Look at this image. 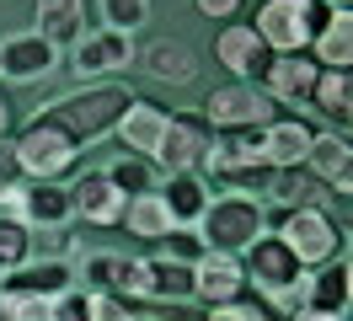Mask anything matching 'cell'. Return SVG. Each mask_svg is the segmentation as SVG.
I'll use <instances>...</instances> for the list:
<instances>
[{"label": "cell", "mask_w": 353, "mask_h": 321, "mask_svg": "<svg viewBox=\"0 0 353 321\" xmlns=\"http://www.w3.org/2000/svg\"><path fill=\"white\" fill-rule=\"evenodd\" d=\"M203 182L220 193H241V198H268L273 166L263 155L257 128H214V139L203 150Z\"/></svg>", "instance_id": "obj_1"}, {"label": "cell", "mask_w": 353, "mask_h": 321, "mask_svg": "<svg viewBox=\"0 0 353 321\" xmlns=\"http://www.w3.org/2000/svg\"><path fill=\"white\" fill-rule=\"evenodd\" d=\"M129 102H134L129 86L91 81V86H75V91H65V97H54V102H48V118H59L81 145H91V139H102V134L118 128V118H123Z\"/></svg>", "instance_id": "obj_2"}, {"label": "cell", "mask_w": 353, "mask_h": 321, "mask_svg": "<svg viewBox=\"0 0 353 321\" xmlns=\"http://www.w3.org/2000/svg\"><path fill=\"white\" fill-rule=\"evenodd\" d=\"M11 150H17V166H22L27 182H65L70 171H75V161H81V139L59 118H48V113H38L11 139Z\"/></svg>", "instance_id": "obj_3"}, {"label": "cell", "mask_w": 353, "mask_h": 321, "mask_svg": "<svg viewBox=\"0 0 353 321\" xmlns=\"http://www.w3.org/2000/svg\"><path fill=\"white\" fill-rule=\"evenodd\" d=\"M199 241L203 252H230L241 257L257 235H268V214H263V198H241V193H214L199 214Z\"/></svg>", "instance_id": "obj_4"}, {"label": "cell", "mask_w": 353, "mask_h": 321, "mask_svg": "<svg viewBox=\"0 0 353 321\" xmlns=\"http://www.w3.org/2000/svg\"><path fill=\"white\" fill-rule=\"evenodd\" d=\"M70 54V75L81 86L91 81H108V75H123L134 59H139V48H134V32H118V27H86L81 38L65 48Z\"/></svg>", "instance_id": "obj_5"}, {"label": "cell", "mask_w": 353, "mask_h": 321, "mask_svg": "<svg viewBox=\"0 0 353 321\" xmlns=\"http://www.w3.org/2000/svg\"><path fill=\"white\" fill-rule=\"evenodd\" d=\"M199 118L209 128H263V124L279 118V102H273L257 81H225L203 97Z\"/></svg>", "instance_id": "obj_6"}, {"label": "cell", "mask_w": 353, "mask_h": 321, "mask_svg": "<svg viewBox=\"0 0 353 321\" xmlns=\"http://www.w3.org/2000/svg\"><path fill=\"white\" fill-rule=\"evenodd\" d=\"M273 235L294 252V262H300L305 273L343 252V231H337V220H332L327 209H284V220H279Z\"/></svg>", "instance_id": "obj_7"}, {"label": "cell", "mask_w": 353, "mask_h": 321, "mask_svg": "<svg viewBox=\"0 0 353 321\" xmlns=\"http://www.w3.org/2000/svg\"><path fill=\"white\" fill-rule=\"evenodd\" d=\"M241 273H246V284L263 289V300H268V295H279V289H300L305 268L294 262V252H289L279 235L268 231V235H257V241L241 252Z\"/></svg>", "instance_id": "obj_8"}, {"label": "cell", "mask_w": 353, "mask_h": 321, "mask_svg": "<svg viewBox=\"0 0 353 321\" xmlns=\"http://www.w3.org/2000/svg\"><path fill=\"white\" fill-rule=\"evenodd\" d=\"M252 32L273 48V54H305L310 48V0H263Z\"/></svg>", "instance_id": "obj_9"}, {"label": "cell", "mask_w": 353, "mask_h": 321, "mask_svg": "<svg viewBox=\"0 0 353 321\" xmlns=\"http://www.w3.org/2000/svg\"><path fill=\"white\" fill-rule=\"evenodd\" d=\"M214 139V128L203 124L199 113H166V134H161V150H155V166L166 171H199L203 150Z\"/></svg>", "instance_id": "obj_10"}, {"label": "cell", "mask_w": 353, "mask_h": 321, "mask_svg": "<svg viewBox=\"0 0 353 321\" xmlns=\"http://www.w3.org/2000/svg\"><path fill=\"white\" fill-rule=\"evenodd\" d=\"M214 59L230 70V81H257L263 86L268 64H273V48L252 32V21H225L220 38H214Z\"/></svg>", "instance_id": "obj_11"}, {"label": "cell", "mask_w": 353, "mask_h": 321, "mask_svg": "<svg viewBox=\"0 0 353 321\" xmlns=\"http://www.w3.org/2000/svg\"><path fill=\"white\" fill-rule=\"evenodd\" d=\"M59 59H65V54H59L48 38H38L32 27H27V32H11V38H0V75L17 81V86H32V81H43V75H54Z\"/></svg>", "instance_id": "obj_12"}, {"label": "cell", "mask_w": 353, "mask_h": 321, "mask_svg": "<svg viewBox=\"0 0 353 321\" xmlns=\"http://www.w3.org/2000/svg\"><path fill=\"white\" fill-rule=\"evenodd\" d=\"M300 300H305V311L348 316V300H353V262H348V252H337L332 262L310 268V273L300 278Z\"/></svg>", "instance_id": "obj_13"}, {"label": "cell", "mask_w": 353, "mask_h": 321, "mask_svg": "<svg viewBox=\"0 0 353 321\" xmlns=\"http://www.w3.org/2000/svg\"><path fill=\"white\" fill-rule=\"evenodd\" d=\"M246 295V273H241V257L230 252H203L193 262V300L203 305H230V300Z\"/></svg>", "instance_id": "obj_14"}, {"label": "cell", "mask_w": 353, "mask_h": 321, "mask_svg": "<svg viewBox=\"0 0 353 321\" xmlns=\"http://www.w3.org/2000/svg\"><path fill=\"white\" fill-rule=\"evenodd\" d=\"M316 75H321V64L310 59V54H273V64H268V75H263V91L279 107H305Z\"/></svg>", "instance_id": "obj_15"}, {"label": "cell", "mask_w": 353, "mask_h": 321, "mask_svg": "<svg viewBox=\"0 0 353 321\" xmlns=\"http://www.w3.org/2000/svg\"><path fill=\"white\" fill-rule=\"evenodd\" d=\"M65 188H70V204H75V214H81L86 225H118V220H123V204H129V198L108 182V171H81Z\"/></svg>", "instance_id": "obj_16"}, {"label": "cell", "mask_w": 353, "mask_h": 321, "mask_svg": "<svg viewBox=\"0 0 353 321\" xmlns=\"http://www.w3.org/2000/svg\"><path fill=\"white\" fill-rule=\"evenodd\" d=\"M0 289H22V295H43V300H59L65 289H75V262L70 257H27L22 268L0 273Z\"/></svg>", "instance_id": "obj_17"}, {"label": "cell", "mask_w": 353, "mask_h": 321, "mask_svg": "<svg viewBox=\"0 0 353 321\" xmlns=\"http://www.w3.org/2000/svg\"><path fill=\"white\" fill-rule=\"evenodd\" d=\"M305 171L332 193H353V145L348 134H316L305 155Z\"/></svg>", "instance_id": "obj_18"}, {"label": "cell", "mask_w": 353, "mask_h": 321, "mask_svg": "<svg viewBox=\"0 0 353 321\" xmlns=\"http://www.w3.org/2000/svg\"><path fill=\"white\" fill-rule=\"evenodd\" d=\"M257 139H263L268 166H273V171H289V166H305L316 128H310V124H300V118H273V124H263V128H257Z\"/></svg>", "instance_id": "obj_19"}, {"label": "cell", "mask_w": 353, "mask_h": 321, "mask_svg": "<svg viewBox=\"0 0 353 321\" xmlns=\"http://www.w3.org/2000/svg\"><path fill=\"white\" fill-rule=\"evenodd\" d=\"M112 134L123 139V150H129V155H145V161H155L161 134H166V107L139 102V97H134V102L123 107V118H118V128H112Z\"/></svg>", "instance_id": "obj_20"}, {"label": "cell", "mask_w": 353, "mask_h": 321, "mask_svg": "<svg viewBox=\"0 0 353 321\" xmlns=\"http://www.w3.org/2000/svg\"><path fill=\"white\" fill-rule=\"evenodd\" d=\"M155 198L166 204L172 225H199V214H203V204L214 198V188L203 182V171H172V177H161Z\"/></svg>", "instance_id": "obj_21"}, {"label": "cell", "mask_w": 353, "mask_h": 321, "mask_svg": "<svg viewBox=\"0 0 353 321\" xmlns=\"http://www.w3.org/2000/svg\"><path fill=\"white\" fill-rule=\"evenodd\" d=\"M134 64H145L155 81H166V86H193V81H199V54H193L182 38H155V43H145Z\"/></svg>", "instance_id": "obj_22"}, {"label": "cell", "mask_w": 353, "mask_h": 321, "mask_svg": "<svg viewBox=\"0 0 353 321\" xmlns=\"http://www.w3.org/2000/svg\"><path fill=\"white\" fill-rule=\"evenodd\" d=\"M32 21H38L32 32L48 38L59 54H65L70 43L86 32V0H38V17H32Z\"/></svg>", "instance_id": "obj_23"}, {"label": "cell", "mask_w": 353, "mask_h": 321, "mask_svg": "<svg viewBox=\"0 0 353 321\" xmlns=\"http://www.w3.org/2000/svg\"><path fill=\"white\" fill-rule=\"evenodd\" d=\"M75 220V204H70L65 182H27V225L32 231H65Z\"/></svg>", "instance_id": "obj_24"}, {"label": "cell", "mask_w": 353, "mask_h": 321, "mask_svg": "<svg viewBox=\"0 0 353 321\" xmlns=\"http://www.w3.org/2000/svg\"><path fill=\"white\" fill-rule=\"evenodd\" d=\"M310 107L337 124V134H348V118H353V81L348 70H321L316 86H310Z\"/></svg>", "instance_id": "obj_25"}, {"label": "cell", "mask_w": 353, "mask_h": 321, "mask_svg": "<svg viewBox=\"0 0 353 321\" xmlns=\"http://www.w3.org/2000/svg\"><path fill=\"white\" fill-rule=\"evenodd\" d=\"M305 54L321 64V70H348L353 64V17L348 11H332V21L310 38Z\"/></svg>", "instance_id": "obj_26"}, {"label": "cell", "mask_w": 353, "mask_h": 321, "mask_svg": "<svg viewBox=\"0 0 353 321\" xmlns=\"http://www.w3.org/2000/svg\"><path fill=\"white\" fill-rule=\"evenodd\" d=\"M145 273H150V300H166V305H188L193 300V268L188 262H172V257H145Z\"/></svg>", "instance_id": "obj_27"}, {"label": "cell", "mask_w": 353, "mask_h": 321, "mask_svg": "<svg viewBox=\"0 0 353 321\" xmlns=\"http://www.w3.org/2000/svg\"><path fill=\"white\" fill-rule=\"evenodd\" d=\"M268 198H273V204H284V209H321L327 188H321V182H316L305 166H289V171H273Z\"/></svg>", "instance_id": "obj_28"}, {"label": "cell", "mask_w": 353, "mask_h": 321, "mask_svg": "<svg viewBox=\"0 0 353 321\" xmlns=\"http://www.w3.org/2000/svg\"><path fill=\"white\" fill-rule=\"evenodd\" d=\"M129 235H139V241H161V235L172 231V214H166V204L155 198V193H139V198H129L123 204V220H118Z\"/></svg>", "instance_id": "obj_29"}, {"label": "cell", "mask_w": 353, "mask_h": 321, "mask_svg": "<svg viewBox=\"0 0 353 321\" xmlns=\"http://www.w3.org/2000/svg\"><path fill=\"white\" fill-rule=\"evenodd\" d=\"M108 182L123 193V198H139V193H155V188H161V166L145 161V155H118V161L108 166Z\"/></svg>", "instance_id": "obj_30"}, {"label": "cell", "mask_w": 353, "mask_h": 321, "mask_svg": "<svg viewBox=\"0 0 353 321\" xmlns=\"http://www.w3.org/2000/svg\"><path fill=\"white\" fill-rule=\"evenodd\" d=\"M32 225L27 220H6L0 214V273H11V268H22L27 257H32Z\"/></svg>", "instance_id": "obj_31"}, {"label": "cell", "mask_w": 353, "mask_h": 321, "mask_svg": "<svg viewBox=\"0 0 353 321\" xmlns=\"http://www.w3.org/2000/svg\"><path fill=\"white\" fill-rule=\"evenodd\" d=\"M118 252H86L81 257V268H75V289H112V278H118Z\"/></svg>", "instance_id": "obj_32"}, {"label": "cell", "mask_w": 353, "mask_h": 321, "mask_svg": "<svg viewBox=\"0 0 353 321\" xmlns=\"http://www.w3.org/2000/svg\"><path fill=\"white\" fill-rule=\"evenodd\" d=\"M97 6H102V27H118V32L150 21V0H97Z\"/></svg>", "instance_id": "obj_33"}, {"label": "cell", "mask_w": 353, "mask_h": 321, "mask_svg": "<svg viewBox=\"0 0 353 321\" xmlns=\"http://www.w3.org/2000/svg\"><path fill=\"white\" fill-rule=\"evenodd\" d=\"M155 246H161V257H172V262H188V268H193V262L203 257V241H199V231H193V225H172V231L161 235Z\"/></svg>", "instance_id": "obj_34"}, {"label": "cell", "mask_w": 353, "mask_h": 321, "mask_svg": "<svg viewBox=\"0 0 353 321\" xmlns=\"http://www.w3.org/2000/svg\"><path fill=\"white\" fill-rule=\"evenodd\" d=\"M112 295H118V300H150V273H145V257H123V262H118Z\"/></svg>", "instance_id": "obj_35"}, {"label": "cell", "mask_w": 353, "mask_h": 321, "mask_svg": "<svg viewBox=\"0 0 353 321\" xmlns=\"http://www.w3.org/2000/svg\"><path fill=\"white\" fill-rule=\"evenodd\" d=\"M86 316L91 321H145L129 300H118L112 289H86Z\"/></svg>", "instance_id": "obj_36"}, {"label": "cell", "mask_w": 353, "mask_h": 321, "mask_svg": "<svg viewBox=\"0 0 353 321\" xmlns=\"http://www.w3.org/2000/svg\"><path fill=\"white\" fill-rule=\"evenodd\" d=\"M209 321H273L268 316V305H257V300H230V305H209Z\"/></svg>", "instance_id": "obj_37"}, {"label": "cell", "mask_w": 353, "mask_h": 321, "mask_svg": "<svg viewBox=\"0 0 353 321\" xmlns=\"http://www.w3.org/2000/svg\"><path fill=\"white\" fill-rule=\"evenodd\" d=\"M54 321H91L86 316V289H65L54 300Z\"/></svg>", "instance_id": "obj_38"}, {"label": "cell", "mask_w": 353, "mask_h": 321, "mask_svg": "<svg viewBox=\"0 0 353 321\" xmlns=\"http://www.w3.org/2000/svg\"><path fill=\"white\" fill-rule=\"evenodd\" d=\"M17 182H27L22 166H17V150L0 139V193H6V188H17Z\"/></svg>", "instance_id": "obj_39"}, {"label": "cell", "mask_w": 353, "mask_h": 321, "mask_svg": "<svg viewBox=\"0 0 353 321\" xmlns=\"http://www.w3.org/2000/svg\"><path fill=\"white\" fill-rule=\"evenodd\" d=\"M193 6H199L209 21H230L236 11H241V0H193Z\"/></svg>", "instance_id": "obj_40"}, {"label": "cell", "mask_w": 353, "mask_h": 321, "mask_svg": "<svg viewBox=\"0 0 353 321\" xmlns=\"http://www.w3.org/2000/svg\"><path fill=\"white\" fill-rule=\"evenodd\" d=\"M284 321H343V316H327V311H305V305H300V311H289Z\"/></svg>", "instance_id": "obj_41"}, {"label": "cell", "mask_w": 353, "mask_h": 321, "mask_svg": "<svg viewBox=\"0 0 353 321\" xmlns=\"http://www.w3.org/2000/svg\"><path fill=\"white\" fill-rule=\"evenodd\" d=\"M6 134H11V97L0 91V139H6Z\"/></svg>", "instance_id": "obj_42"}, {"label": "cell", "mask_w": 353, "mask_h": 321, "mask_svg": "<svg viewBox=\"0 0 353 321\" xmlns=\"http://www.w3.org/2000/svg\"><path fill=\"white\" fill-rule=\"evenodd\" d=\"M316 6H332V11H348V0H316Z\"/></svg>", "instance_id": "obj_43"}]
</instances>
